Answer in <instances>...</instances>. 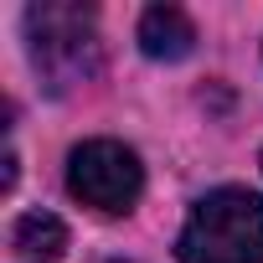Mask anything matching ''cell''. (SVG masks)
Here are the masks:
<instances>
[{
  "mask_svg": "<svg viewBox=\"0 0 263 263\" xmlns=\"http://www.w3.org/2000/svg\"><path fill=\"white\" fill-rule=\"evenodd\" d=\"M67 191L83 206L119 217V212H129V206L140 201L145 165H140L135 150L119 145V140H88V145H78L67 155Z\"/></svg>",
  "mask_w": 263,
  "mask_h": 263,
  "instance_id": "3957f363",
  "label": "cell"
},
{
  "mask_svg": "<svg viewBox=\"0 0 263 263\" xmlns=\"http://www.w3.org/2000/svg\"><path fill=\"white\" fill-rule=\"evenodd\" d=\"M181 263H263V196L222 186L201 196L176 237Z\"/></svg>",
  "mask_w": 263,
  "mask_h": 263,
  "instance_id": "7a4b0ae2",
  "label": "cell"
},
{
  "mask_svg": "<svg viewBox=\"0 0 263 263\" xmlns=\"http://www.w3.org/2000/svg\"><path fill=\"white\" fill-rule=\"evenodd\" d=\"M114 263H124V258H114Z\"/></svg>",
  "mask_w": 263,
  "mask_h": 263,
  "instance_id": "8992f818",
  "label": "cell"
},
{
  "mask_svg": "<svg viewBox=\"0 0 263 263\" xmlns=\"http://www.w3.org/2000/svg\"><path fill=\"white\" fill-rule=\"evenodd\" d=\"M140 47L155 62H181L196 47V26H191V16L181 6H150L140 16Z\"/></svg>",
  "mask_w": 263,
  "mask_h": 263,
  "instance_id": "277c9868",
  "label": "cell"
},
{
  "mask_svg": "<svg viewBox=\"0 0 263 263\" xmlns=\"http://www.w3.org/2000/svg\"><path fill=\"white\" fill-rule=\"evenodd\" d=\"M11 248H16L21 258H31V263H57V258L67 253V227H62V217H52V212H26V217H16V227H11Z\"/></svg>",
  "mask_w": 263,
  "mask_h": 263,
  "instance_id": "5b68a950",
  "label": "cell"
},
{
  "mask_svg": "<svg viewBox=\"0 0 263 263\" xmlns=\"http://www.w3.org/2000/svg\"><path fill=\"white\" fill-rule=\"evenodd\" d=\"M26 42H31V67L47 93H72L98 78L103 47H98V21L88 6H62L42 0L26 11Z\"/></svg>",
  "mask_w": 263,
  "mask_h": 263,
  "instance_id": "6da1fadb",
  "label": "cell"
}]
</instances>
